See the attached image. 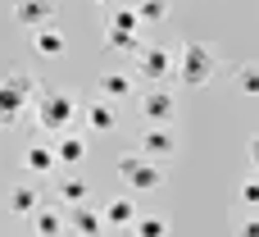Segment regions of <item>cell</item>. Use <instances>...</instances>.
I'll use <instances>...</instances> for the list:
<instances>
[{
	"instance_id": "cell-1",
	"label": "cell",
	"mask_w": 259,
	"mask_h": 237,
	"mask_svg": "<svg viewBox=\"0 0 259 237\" xmlns=\"http://www.w3.org/2000/svg\"><path fill=\"white\" fill-rule=\"evenodd\" d=\"M173 73H178V82H187V87H205V82H214V73H219V55H214L205 41H191V46H182V55L173 59Z\"/></svg>"
},
{
	"instance_id": "cell-2",
	"label": "cell",
	"mask_w": 259,
	"mask_h": 237,
	"mask_svg": "<svg viewBox=\"0 0 259 237\" xmlns=\"http://www.w3.org/2000/svg\"><path fill=\"white\" fill-rule=\"evenodd\" d=\"M36 128L46 132V137H55V132H64L73 119H77V105H73V96H64V91H36Z\"/></svg>"
},
{
	"instance_id": "cell-3",
	"label": "cell",
	"mask_w": 259,
	"mask_h": 237,
	"mask_svg": "<svg viewBox=\"0 0 259 237\" xmlns=\"http://www.w3.org/2000/svg\"><path fill=\"white\" fill-rule=\"evenodd\" d=\"M137 69H141V78L150 87H159V82L173 78V50L168 46H141L137 50Z\"/></svg>"
},
{
	"instance_id": "cell-4",
	"label": "cell",
	"mask_w": 259,
	"mask_h": 237,
	"mask_svg": "<svg viewBox=\"0 0 259 237\" xmlns=\"http://www.w3.org/2000/svg\"><path fill=\"white\" fill-rule=\"evenodd\" d=\"M137 151H141L146 160H155V164H159V160H173V155H178V137H173V128H168V123H150Z\"/></svg>"
},
{
	"instance_id": "cell-5",
	"label": "cell",
	"mask_w": 259,
	"mask_h": 237,
	"mask_svg": "<svg viewBox=\"0 0 259 237\" xmlns=\"http://www.w3.org/2000/svg\"><path fill=\"white\" fill-rule=\"evenodd\" d=\"M141 114H146L150 123H168V119L178 114V96H173L168 87H150V91H141Z\"/></svg>"
},
{
	"instance_id": "cell-6",
	"label": "cell",
	"mask_w": 259,
	"mask_h": 237,
	"mask_svg": "<svg viewBox=\"0 0 259 237\" xmlns=\"http://www.w3.org/2000/svg\"><path fill=\"white\" fill-rule=\"evenodd\" d=\"M50 18H55V0H18L14 5V23L27 27V32L50 27Z\"/></svg>"
},
{
	"instance_id": "cell-7",
	"label": "cell",
	"mask_w": 259,
	"mask_h": 237,
	"mask_svg": "<svg viewBox=\"0 0 259 237\" xmlns=\"http://www.w3.org/2000/svg\"><path fill=\"white\" fill-rule=\"evenodd\" d=\"M27 219H32V233L36 237H64L68 233V219H64L59 210H50V206H36Z\"/></svg>"
},
{
	"instance_id": "cell-8",
	"label": "cell",
	"mask_w": 259,
	"mask_h": 237,
	"mask_svg": "<svg viewBox=\"0 0 259 237\" xmlns=\"http://www.w3.org/2000/svg\"><path fill=\"white\" fill-rule=\"evenodd\" d=\"M32 50H36L41 59H59V55L68 50V37H64L59 27H36V32H32Z\"/></svg>"
},
{
	"instance_id": "cell-9",
	"label": "cell",
	"mask_w": 259,
	"mask_h": 237,
	"mask_svg": "<svg viewBox=\"0 0 259 237\" xmlns=\"http://www.w3.org/2000/svg\"><path fill=\"white\" fill-rule=\"evenodd\" d=\"M132 192H155V187H164V164H155V160H141L127 178H123Z\"/></svg>"
},
{
	"instance_id": "cell-10",
	"label": "cell",
	"mask_w": 259,
	"mask_h": 237,
	"mask_svg": "<svg viewBox=\"0 0 259 237\" xmlns=\"http://www.w3.org/2000/svg\"><path fill=\"white\" fill-rule=\"evenodd\" d=\"M137 27H141L137 23V9H123V5H109L105 9V37H127Z\"/></svg>"
},
{
	"instance_id": "cell-11",
	"label": "cell",
	"mask_w": 259,
	"mask_h": 237,
	"mask_svg": "<svg viewBox=\"0 0 259 237\" xmlns=\"http://www.w3.org/2000/svg\"><path fill=\"white\" fill-rule=\"evenodd\" d=\"M50 151H55V164H82L87 160V142L77 132H59V142Z\"/></svg>"
},
{
	"instance_id": "cell-12",
	"label": "cell",
	"mask_w": 259,
	"mask_h": 237,
	"mask_svg": "<svg viewBox=\"0 0 259 237\" xmlns=\"http://www.w3.org/2000/svg\"><path fill=\"white\" fill-rule=\"evenodd\" d=\"M23 110H27V100H23L9 82H0V128H14V123L23 119Z\"/></svg>"
},
{
	"instance_id": "cell-13",
	"label": "cell",
	"mask_w": 259,
	"mask_h": 237,
	"mask_svg": "<svg viewBox=\"0 0 259 237\" xmlns=\"http://www.w3.org/2000/svg\"><path fill=\"white\" fill-rule=\"evenodd\" d=\"M68 228H73L77 237H100L105 219H100L96 210H87V206H73V219H68Z\"/></svg>"
},
{
	"instance_id": "cell-14",
	"label": "cell",
	"mask_w": 259,
	"mask_h": 237,
	"mask_svg": "<svg viewBox=\"0 0 259 237\" xmlns=\"http://www.w3.org/2000/svg\"><path fill=\"white\" fill-rule=\"evenodd\" d=\"M132 96V78L127 73H100V100H123Z\"/></svg>"
},
{
	"instance_id": "cell-15",
	"label": "cell",
	"mask_w": 259,
	"mask_h": 237,
	"mask_svg": "<svg viewBox=\"0 0 259 237\" xmlns=\"http://www.w3.org/2000/svg\"><path fill=\"white\" fill-rule=\"evenodd\" d=\"M82 119H87L91 132H109V128H114V110H109V100H91V105L82 110Z\"/></svg>"
},
{
	"instance_id": "cell-16",
	"label": "cell",
	"mask_w": 259,
	"mask_h": 237,
	"mask_svg": "<svg viewBox=\"0 0 259 237\" xmlns=\"http://www.w3.org/2000/svg\"><path fill=\"white\" fill-rule=\"evenodd\" d=\"M127 228H132V237H168V219L164 215H137Z\"/></svg>"
},
{
	"instance_id": "cell-17",
	"label": "cell",
	"mask_w": 259,
	"mask_h": 237,
	"mask_svg": "<svg viewBox=\"0 0 259 237\" xmlns=\"http://www.w3.org/2000/svg\"><path fill=\"white\" fill-rule=\"evenodd\" d=\"M23 164H27V174H50V169H55V151L36 142V146L23 151Z\"/></svg>"
},
{
	"instance_id": "cell-18",
	"label": "cell",
	"mask_w": 259,
	"mask_h": 237,
	"mask_svg": "<svg viewBox=\"0 0 259 237\" xmlns=\"http://www.w3.org/2000/svg\"><path fill=\"white\" fill-rule=\"evenodd\" d=\"M100 219H105V224H114V228H127V224L137 219V206H132L127 196H114V201H109V210H105Z\"/></svg>"
},
{
	"instance_id": "cell-19",
	"label": "cell",
	"mask_w": 259,
	"mask_h": 237,
	"mask_svg": "<svg viewBox=\"0 0 259 237\" xmlns=\"http://www.w3.org/2000/svg\"><path fill=\"white\" fill-rule=\"evenodd\" d=\"M36 206H41V196H36L32 187H9V210H14V215H32Z\"/></svg>"
},
{
	"instance_id": "cell-20",
	"label": "cell",
	"mask_w": 259,
	"mask_h": 237,
	"mask_svg": "<svg viewBox=\"0 0 259 237\" xmlns=\"http://www.w3.org/2000/svg\"><path fill=\"white\" fill-rule=\"evenodd\" d=\"M5 82H9V87H14V91H18L23 100H36V91H41V87H36V78H32L27 69H14V73H9Z\"/></svg>"
},
{
	"instance_id": "cell-21",
	"label": "cell",
	"mask_w": 259,
	"mask_h": 237,
	"mask_svg": "<svg viewBox=\"0 0 259 237\" xmlns=\"http://www.w3.org/2000/svg\"><path fill=\"white\" fill-rule=\"evenodd\" d=\"M168 18V0H137V23H164Z\"/></svg>"
},
{
	"instance_id": "cell-22",
	"label": "cell",
	"mask_w": 259,
	"mask_h": 237,
	"mask_svg": "<svg viewBox=\"0 0 259 237\" xmlns=\"http://www.w3.org/2000/svg\"><path fill=\"white\" fill-rule=\"evenodd\" d=\"M237 87L241 96H259V64H237Z\"/></svg>"
},
{
	"instance_id": "cell-23",
	"label": "cell",
	"mask_w": 259,
	"mask_h": 237,
	"mask_svg": "<svg viewBox=\"0 0 259 237\" xmlns=\"http://www.w3.org/2000/svg\"><path fill=\"white\" fill-rule=\"evenodd\" d=\"M87 192H91V187H87L82 178H68V183L59 187V196H64V206H87Z\"/></svg>"
},
{
	"instance_id": "cell-24",
	"label": "cell",
	"mask_w": 259,
	"mask_h": 237,
	"mask_svg": "<svg viewBox=\"0 0 259 237\" xmlns=\"http://www.w3.org/2000/svg\"><path fill=\"white\" fill-rule=\"evenodd\" d=\"M105 46H109V50H123V55H137V50H141L137 32H127V37H105Z\"/></svg>"
},
{
	"instance_id": "cell-25",
	"label": "cell",
	"mask_w": 259,
	"mask_h": 237,
	"mask_svg": "<svg viewBox=\"0 0 259 237\" xmlns=\"http://www.w3.org/2000/svg\"><path fill=\"white\" fill-rule=\"evenodd\" d=\"M241 206L259 210V178H246V183H241Z\"/></svg>"
},
{
	"instance_id": "cell-26",
	"label": "cell",
	"mask_w": 259,
	"mask_h": 237,
	"mask_svg": "<svg viewBox=\"0 0 259 237\" xmlns=\"http://www.w3.org/2000/svg\"><path fill=\"white\" fill-rule=\"evenodd\" d=\"M141 160H146L141 151H127V155H118V178H127V174H132V169H137Z\"/></svg>"
},
{
	"instance_id": "cell-27",
	"label": "cell",
	"mask_w": 259,
	"mask_h": 237,
	"mask_svg": "<svg viewBox=\"0 0 259 237\" xmlns=\"http://www.w3.org/2000/svg\"><path fill=\"white\" fill-rule=\"evenodd\" d=\"M237 237H259V219H246V224L237 228Z\"/></svg>"
},
{
	"instance_id": "cell-28",
	"label": "cell",
	"mask_w": 259,
	"mask_h": 237,
	"mask_svg": "<svg viewBox=\"0 0 259 237\" xmlns=\"http://www.w3.org/2000/svg\"><path fill=\"white\" fill-rule=\"evenodd\" d=\"M250 164H255V169H259V137H255V142H250Z\"/></svg>"
},
{
	"instance_id": "cell-29",
	"label": "cell",
	"mask_w": 259,
	"mask_h": 237,
	"mask_svg": "<svg viewBox=\"0 0 259 237\" xmlns=\"http://www.w3.org/2000/svg\"><path fill=\"white\" fill-rule=\"evenodd\" d=\"M91 5H100V9H109V5H118V0H91Z\"/></svg>"
}]
</instances>
